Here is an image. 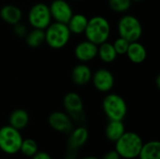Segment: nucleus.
I'll list each match as a JSON object with an SVG mask.
<instances>
[{"label": "nucleus", "instance_id": "obj_1", "mask_svg": "<svg viewBox=\"0 0 160 159\" xmlns=\"http://www.w3.org/2000/svg\"><path fill=\"white\" fill-rule=\"evenodd\" d=\"M111 24L110 22L103 16H94L88 19L87 26L84 31V35L87 40L99 45L105 41L111 36Z\"/></svg>", "mask_w": 160, "mask_h": 159}, {"label": "nucleus", "instance_id": "obj_2", "mask_svg": "<svg viewBox=\"0 0 160 159\" xmlns=\"http://www.w3.org/2000/svg\"><path fill=\"white\" fill-rule=\"evenodd\" d=\"M114 143L115 151L121 158L125 159L137 158L143 145L141 136L132 131H126Z\"/></svg>", "mask_w": 160, "mask_h": 159}, {"label": "nucleus", "instance_id": "obj_3", "mask_svg": "<svg viewBox=\"0 0 160 159\" xmlns=\"http://www.w3.org/2000/svg\"><path fill=\"white\" fill-rule=\"evenodd\" d=\"M45 42L49 47L54 50H60L64 48L70 40L71 33L67 23L53 22L44 30Z\"/></svg>", "mask_w": 160, "mask_h": 159}, {"label": "nucleus", "instance_id": "obj_4", "mask_svg": "<svg viewBox=\"0 0 160 159\" xmlns=\"http://www.w3.org/2000/svg\"><path fill=\"white\" fill-rule=\"evenodd\" d=\"M102 108L109 120L123 121L128 113V106L125 99L114 93L108 94L104 97L102 101Z\"/></svg>", "mask_w": 160, "mask_h": 159}, {"label": "nucleus", "instance_id": "obj_5", "mask_svg": "<svg viewBox=\"0 0 160 159\" xmlns=\"http://www.w3.org/2000/svg\"><path fill=\"white\" fill-rule=\"evenodd\" d=\"M117 30L119 37L127 39L129 42L139 41L142 35V26L140 20L130 14L124 15L120 18Z\"/></svg>", "mask_w": 160, "mask_h": 159}, {"label": "nucleus", "instance_id": "obj_6", "mask_svg": "<svg viewBox=\"0 0 160 159\" xmlns=\"http://www.w3.org/2000/svg\"><path fill=\"white\" fill-rule=\"evenodd\" d=\"M22 137L20 130L11 126L0 127V150L7 155H15L20 152Z\"/></svg>", "mask_w": 160, "mask_h": 159}, {"label": "nucleus", "instance_id": "obj_7", "mask_svg": "<svg viewBox=\"0 0 160 159\" xmlns=\"http://www.w3.org/2000/svg\"><path fill=\"white\" fill-rule=\"evenodd\" d=\"M49 6L44 3H37L28 11L27 21L33 28L45 30L52 22Z\"/></svg>", "mask_w": 160, "mask_h": 159}, {"label": "nucleus", "instance_id": "obj_8", "mask_svg": "<svg viewBox=\"0 0 160 159\" xmlns=\"http://www.w3.org/2000/svg\"><path fill=\"white\" fill-rule=\"evenodd\" d=\"M63 105L72 121L80 124L84 121L83 102L80 95L75 92L68 93L63 98Z\"/></svg>", "mask_w": 160, "mask_h": 159}, {"label": "nucleus", "instance_id": "obj_9", "mask_svg": "<svg viewBox=\"0 0 160 159\" xmlns=\"http://www.w3.org/2000/svg\"><path fill=\"white\" fill-rule=\"evenodd\" d=\"M52 19L54 22L68 23L73 15V9L67 0H52L49 6Z\"/></svg>", "mask_w": 160, "mask_h": 159}, {"label": "nucleus", "instance_id": "obj_10", "mask_svg": "<svg viewBox=\"0 0 160 159\" xmlns=\"http://www.w3.org/2000/svg\"><path fill=\"white\" fill-rule=\"evenodd\" d=\"M95 88L101 93L110 92L114 86V76L107 68H98L91 79Z\"/></svg>", "mask_w": 160, "mask_h": 159}, {"label": "nucleus", "instance_id": "obj_11", "mask_svg": "<svg viewBox=\"0 0 160 159\" xmlns=\"http://www.w3.org/2000/svg\"><path fill=\"white\" fill-rule=\"evenodd\" d=\"M50 127L61 133H69L73 129V121L70 116L64 112H53L48 118Z\"/></svg>", "mask_w": 160, "mask_h": 159}, {"label": "nucleus", "instance_id": "obj_12", "mask_svg": "<svg viewBox=\"0 0 160 159\" xmlns=\"http://www.w3.org/2000/svg\"><path fill=\"white\" fill-rule=\"evenodd\" d=\"M74 55L81 63L90 62L98 56V45L87 39L81 41L74 49Z\"/></svg>", "mask_w": 160, "mask_h": 159}, {"label": "nucleus", "instance_id": "obj_13", "mask_svg": "<svg viewBox=\"0 0 160 159\" xmlns=\"http://www.w3.org/2000/svg\"><path fill=\"white\" fill-rule=\"evenodd\" d=\"M89 133L85 127L80 126L75 129L70 131V135L68 138V147L71 152L78 150L79 148L82 147L86 142L88 141Z\"/></svg>", "mask_w": 160, "mask_h": 159}, {"label": "nucleus", "instance_id": "obj_14", "mask_svg": "<svg viewBox=\"0 0 160 159\" xmlns=\"http://www.w3.org/2000/svg\"><path fill=\"white\" fill-rule=\"evenodd\" d=\"M92 70L86 63L76 65L71 72V79L76 85L82 86L87 84L92 79Z\"/></svg>", "mask_w": 160, "mask_h": 159}, {"label": "nucleus", "instance_id": "obj_15", "mask_svg": "<svg viewBox=\"0 0 160 159\" xmlns=\"http://www.w3.org/2000/svg\"><path fill=\"white\" fill-rule=\"evenodd\" d=\"M0 18L10 25H14L22 21V12L21 8L14 5H5L0 8Z\"/></svg>", "mask_w": 160, "mask_h": 159}, {"label": "nucleus", "instance_id": "obj_16", "mask_svg": "<svg viewBox=\"0 0 160 159\" xmlns=\"http://www.w3.org/2000/svg\"><path fill=\"white\" fill-rule=\"evenodd\" d=\"M126 55L128 56L130 62L139 65L146 60L147 51L143 46V44H142L139 41H134L129 43Z\"/></svg>", "mask_w": 160, "mask_h": 159}, {"label": "nucleus", "instance_id": "obj_17", "mask_svg": "<svg viewBox=\"0 0 160 159\" xmlns=\"http://www.w3.org/2000/svg\"><path fill=\"white\" fill-rule=\"evenodd\" d=\"M88 18L82 13H73L69 21L68 22L67 25L71 34L74 35H81L83 34L85 28L87 26Z\"/></svg>", "mask_w": 160, "mask_h": 159}, {"label": "nucleus", "instance_id": "obj_18", "mask_svg": "<svg viewBox=\"0 0 160 159\" xmlns=\"http://www.w3.org/2000/svg\"><path fill=\"white\" fill-rule=\"evenodd\" d=\"M28 123H29V115L27 112L22 109L14 110L8 117V125L18 130H22L25 128Z\"/></svg>", "mask_w": 160, "mask_h": 159}, {"label": "nucleus", "instance_id": "obj_19", "mask_svg": "<svg viewBox=\"0 0 160 159\" xmlns=\"http://www.w3.org/2000/svg\"><path fill=\"white\" fill-rule=\"evenodd\" d=\"M125 132L126 127L123 121L118 120H110L105 129V135L107 139L112 142H115L119 138H121Z\"/></svg>", "mask_w": 160, "mask_h": 159}, {"label": "nucleus", "instance_id": "obj_20", "mask_svg": "<svg viewBox=\"0 0 160 159\" xmlns=\"http://www.w3.org/2000/svg\"><path fill=\"white\" fill-rule=\"evenodd\" d=\"M138 157L140 159H160L159 142L151 141L143 143Z\"/></svg>", "mask_w": 160, "mask_h": 159}, {"label": "nucleus", "instance_id": "obj_21", "mask_svg": "<svg viewBox=\"0 0 160 159\" xmlns=\"http://www.w3.org/2000/svg\"><path fill=\"white\" fill-rule=\"evenodd\" d=\"M98 56L100 60L106 64L112 63L117 58V53L113 48L112 43L105 41L99 45H98Z\"/></svg>", "mask_w": 160, "mask_h": 159}, {"label": "nucleus", "instance_id": "obj_22", "mask_svg": "<svg viewBox=\"0 0 160 159\" xmlns=\"http://www.w3.org/2000/svg\"><path fill=\"white\" fill-rule=\"evenodd\" d=\"M26 44L31 48H38L45 42V32L42 29L33 28L24 37Z\"/></svg>", "mask_w": 160, "mask_h": 159}, {"label": "nucleus", "instance_id": "obj_23", "mask_svg": "<svg viewBox=\"0 0 160 159\" xmlns=\"http://www.w3.org/2000/svg\"><path fill=\"white\" fill-rule=\"evenodd\" d=\"M20 152L27 157H32L38 152V143L33 139H25L22 140Z\"/></svg>", "mask_w": 160, "mask_h": 159}, {"label": "nucleus", "instance_id": "obj_24", "mask_svg": "<svg viewBox=\"0 0 160 159\" xmlns=\"http://www.w3.org/2000/svg\"><path fill=\"white\" fill-rule=\"evenodd\" d=\"M131 0H109L110 8L117 13H124L131 7Z\"/></svg>", "mask_w": 160, "mask_h": 159}, {"label": "nucleus", "instance_id": "obj_25", "mask_svg": "<svg viewBox=\"0 0 160 159\" xmlns=\"http://www.w3.org/2000/svg\"><path fill=\"white\" fill-rule=\"evenodd\" d=\"M129 41H128L127 39L119 37L118 38H116L114 40V42L112 43L113 45V48L117 53V55H124L127 53V51L128 49V46H129Z\"/></svg>", "mask_w": 160, "mask_h": 159}, {"label": "nucleus", "instance_id": "obj_26", "mask_svg": "<svg viewBox=\"0 0 160 159\" xmlns=\"http://www.w3.org/2000/svg\"><path fill=\"white\" fill-rule=\"evenodd\" d=\"M13 26H14V33L19 37H24L25 35L28 32L27 27L22 22H18V23H16V24H14Z\"/></svg>", "mask_w": 160, "mask_h": 159}, {"label": "nucleus", "instance_id": "obj_27", "mask_svg": "<svg viewBox=\"0 0 160 159\" xmlns=\"http://www.w3.org/2000/svg\"><path fill=\"white\" fill-rule=\"evenodd\" d=\"M102 159H121V157L115 150H112L106 153Z\"/></svg>", "mask_w": 160, "mask_h": 159}, {"label": "nucleus", "instance_id": "obj_28", "mask_svg": "<svg viewBox=\"0 0 160 159\" xmlns=\"http://www.w3.org/2000/svg\"><path fill=\"white\" fill-rule=\"evenodd\" d=\"M32 159H52L51 157V156L46 153V152H38L36 155H34L32 157Z\"/></svg>", "mask_w": 160, "mask_h": 159}, {"label": "nucleus", "instance_id": "obj_29", "mask_svg": "<svg viewBox=\"0 0 160 159\" xmlns=\"http://www.w3.org/2000/svg\"><path fill=\"white\" fill-rule=\"evenodd\" d=\"M82 159H99L98 158V157H84V158Z\"/></svg>", "mask_w": 160, "mask_h": 159}, {"label": "nucleus", "instance_id": "obj_30", "mask_svg": "<svg viewBox=\"0 0 160 159\" xmlns=\"http://www.w3.org/2000/svg\"><path fill=\"white\" fill-rule=\"evenodd\" d=\"M157 84L159 87V76H158V80H157Z\"/></svg>", "mask_w": 160, "mask_h": 159}, {"label": "nucleus", "instance_id": "obj_31", "mask_svg": "<svg viewBox=\"0 0 160 159\" xmlns=\"http://www.w3.org/2000/svg\"><path fill=\"white\" fill-rule=\"evenodd\" d=\"M142 0H131V2H141Z\"/></svg>", "mask_w": 160, "mask_h": 159}, {"label": "nucleus", "instance_id": "obj_32", "mask_svg": "<svg viewBox=\"0 0 160 159\" xmlns=\"http://www.w3.org/2000/svg\"><path fill=\"white\" fill-rule=\"evenodd\" d=\"M72 1H81V0H72Z\"/></svg>", "mask_w": 160, "mask_h": 159}]
</instances>
